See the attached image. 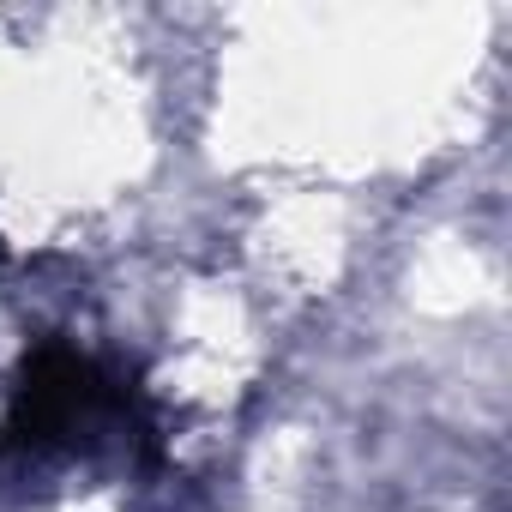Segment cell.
I'll list each match as a JSON object with an SVG mask.
<instances>
[{
	"instance_id": "obj_1",
	"label": "cell",
	"mask_w": 512,
	"mask_h": 512,
	"mask_svg": "<svg viewBox=\"0 0 512 512\" xmlns=\"http://www.w3.org/2000/svg\"><path fill=\"white\" fill-rule=\"evenodd\" d=\"M109 398V380L67 344H43L13 392V410H7V446L19 452H43V446H67L79 428L97 422Z\"/></svg>"
}]
</instances>
